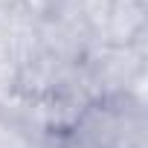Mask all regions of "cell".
I'll return each instance as SVG.
<instances>
[{
	"mask_svg": "<svg viewBox=\"0 0 148 148\" xmlns=\"http://www.w3.org/2000/svg\"><path fill=\"white\" fill-rule=\"evenodd\" d=\"M145 131V108L128 96H113L90 102L70 134L93 148H148Z\"/></svg>",
	"mask_w": 148,
	"mask_h": 148,
	"instance_id": "6da1fadb",
	"label": "cell"
},
{
	"mask_svg": "<svg viewBox=\"0 0 148 148\" xmlns=\"http://www.w3.org/2000/svg\"><path fill=\"white\" fill-rule=\"evenodd\" d=\"M82 70H84L87 87L93 93V102L125 96L131 82L145 70V44L113 47V44L96 41L82 58Z\"/></svg>",
	"mask_w": 148,
	"mask_h": 148,
	"instance_id": "7a4b0ae2",
	"label": "cell"
},
{
	"mask_svg": "<svg viewBox=\"0 0 148 148\" xmlns=\"http://www.w3.org/2000/svg\"><path fill=\"white\" fill-rule=\"evenodd\" d=\"M145 29H148L145 0H113L99 41L113 47H136V44H145Z\"/></svg>",
	"mask_w": 148,
	"mask_h": 148,
	"instance_id": "3957f363",
	"label": "cell"
},
{
	"mask_svg": "<svg viewBox=\"0 0 148 148\" xmlns=\"http://www.w3.org/2000/svg\"><path fill=\"white\" fill-rule=\"evenodd\" d=\"M0 148H38V139L6 110H0Z\"/></svg>",
	"mask_w": 148,
	"mask_h": 148,
	"instance_id": "277c9868",
	"label": "cell"
},
{
	"mask_svg": "<svg viewBox=\"0 0 148 148\" xmlns=\"http://www.w3.org/2000/svg\"><path fill=\"white\" fill-rule=\"evenodd\" d=\"M67 3L70 0H18V9L23 15H29L32 21L44 23V21H52L55 15H61Z\"/></svg>",
	"mask_w": 148,
	"mask_h": 148,
	"instance_id": "5b68a950",
	"label": "cell"
},
{
	"mask_svg": "<svg viewBox=\"0 0 148 148\" xmlns=\"http://www.w3.org/2000/svg\"><path fill=\"white\" fill-rule=\"evenodd\" d=\"M18 96V67L12 61H0V105Z\"/></svg>",
	"mask_w": 148,
	"mask_h": 148,
	"instance_id": "8992f818",
	"label": "cell"
},
{
	"mask_svg": "<svg viewBox=\"0 0 148 148\" xmlns=\"http://www.w3.org/2000/svg\"><path fill=\"white\" fill-rule=\"evenodd\" d=\"M38 148H93V145H87L76 134H55V136H47Z\"/></svg>",
	"mask_w": 148,
	"mask_h": 148,
	"instance_id": "52a82bcc",
	"label": "cell"
},
{
	"mask_svg": "<svg viewBox=\"0 0 148 148\" xmlns=\"http://www.w3.org/2000/svg\"><path fill=\"white\" fill-rule=\"evenodd\" d=\"M0 6L3 9H18V0H0Z\"/></svg>",
	"mask_w": 148,
	"mask_h": 148,
	"instance_id": "ba28073f",
	"label": "cell"
}]
</instances>
